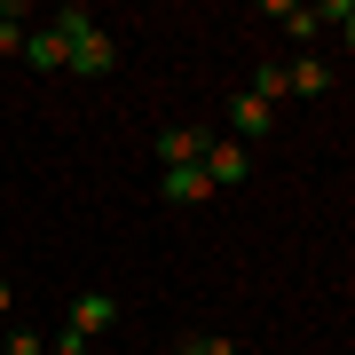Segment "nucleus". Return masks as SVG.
I'll list each match as a JSON object with an SVG mask.
<instances>
[{
	"label": "nucleus",
	"mask_w": 355,
	"mask_h": 355,
	"mask_svg": "<svg viewBox=\"0 0 355 355\" xmlns=\"http://www.w3.org/2000/svg\"><path fill=\"white\" fill-rule=\"evenodd\" d=\"M205 182H214V190H229V182H245V174H253V142H237V135H229V142H205Z\"/></svg>",
	"instance_id": "f257e3e1"
},
{
	"label": "nucleus",
	"mask_w": 355,
	"mask_h": 355,
	"mask_svg": "<svg viewBox=\"0 0 355 355\" xmlns=\"http://www.w3.org/2000/svg\"><path fill=\"white\" fill-rule=\"evenodd\" d=\"M24 64L32 71H71V32L64 24H32L24 32Z\"/></svg>",
	"instance_id": "f03ea898"
},
{
	"label": "nucleus",
	"mask_w": 355,
	"mask_h": 355,
	"mask_svg": "<svg viewBox=\"0 0 355 355\" xmlns=\"http://www.w3.org/2000/svg\"><path fill=\"white\" fill-rule=\"evenodd\" d=\"M111 64H119V40L103 32V24H87V32L71 40V71H79V79H103Z\"/></svg>",
	"instance_id": "7ed1b4c3"
},
{
	"label": "nucleus",
	"mask_w": 355,
	"mask_h": 355,
	"mask_svg": "<svg viewBox=\"0 0 355 355\" xmlns=\"http://www.w3.org/2000/svg\"><path fill=\"white\" fill-rule=\"evenodd\" d=\"M111 324H119V300H111V292H79V300H71V331H79V340H103Z\"/></svg>",
	"instance_id": "20e7f679"
},
{
	"label": "nucleus",
	"mask_w": 355,
	"mask_h": 355,
	"mask_svg": "<svg viewBox=\"0 0 355 355\" xmlns=\"http://www.w3.org/2000/svg\"><path fill=\"white\" fill-rule=\"evenodd\" d=\"M229 127H237V142H261L268 127H277V103H261L253 87H245L237 103H229Z\"/></svg>",
	"instance_id": "39448f33"
},
{
	"label": "nucleus",
	"mask_w": 355,
	"mask_h": 355,
	"mask_svg": "<svg viewBox=\"0 0 355 355\" xmlns=\"http://www.w3.org/2000/svg\"><path fill=\"white\" fill-rule=\"evenodd\" d=\"M205 142H214V135H198V127H166L150 150H158L166 166H198V158H205Z\"/></svg>",
	"instance_id": "423d86ee"
},
{
	"label": "nucleus",
	"mask_w": 355,
	"mask_h": 355,
	"mask_svg": "<svg viewBox=\"0 0 355 355\" xmlns=\"http://www.w3.org/2000/svg\"><path fill=\"white\" fill-rule=\"evenodd\" d=\"M205 198H214L205 166H166V205H205Z\"/></svg>",
	"instance_id": "0eeeda50"
},
{
	"label": "nucleus",
	"mask_w": 355,
	"mask_h": 355,
	"mask_svg": "<svg viewBox=\"0 0 355 355\" xmlns=\"http://www.w3.org/2000/svg\"><path fill=\"white\" fill-rule=\"evenodd\" d=\"M284 71H292V95H324V87H331V71L316 64V55H292Z\"/></svg>",
	"instance_id": "6e6552de"
},
{
	"label": "nucleus",
	"mask_w": 355,
	"mask_h": 355,
	"mask_svg": "<svg viewBox=\"0 0 355 355\" xmlns=\"http://www.w3.org/2000/svg\"><path fill=\"white\" fill-rule=\"evenodd\" d=\"M253 95H261V103L292 95V71H284V64H261V71H253Z\"/></svg>",
	"instance_id": "1a4fd4ad"
},
{
	"label": "nucleus",
	"mask_w": 355,
	"mask_h": 355,
	"mask_svg": "<svg viewBox=\"0 0 355 355\" xmlns=\"http://www.w3.org/2000/svg\"><path fill=\"white\" fill-rule=\"evenodd\" d=\"M0 355H48V331H24V324H16L8 340H0Z\"/></svg>",
	"instance_id": "9d476101"
},
{
	"label": "nucleus",
	"mask_w": 355,
	"mask_h": 355,
	"mask_svg": "<svg viewBox=\"0 0 355 355\" xmlns=\"http://www.w3.org/2000/svg\"><path fill=\"white\" fill-rule=\"evenodd\" d=\"M174 355H237V340H182Z\"/></svg>",
	"instance_id": "9b49d317"
},
{
	"label": "nucleus",
	"mask_w": 355,
	"mask_h": 355,
	"mask_svg": "<svg viewBox=\"0 0 355 355\" xmlns=\"http://www.w3.org/2000/svg\"><path fill=\"white\" fill-rule=\"evenodd\" d=\"M0 55H24V24L16 16H0Z\"/></svg>",
	"instance_id": "f8f14e48"
},
{
	"label": "nucleus",
	"mask_w": 355,
	"mask_h": 355,
	"mask_svg": "<svg viewBox=\"0 0 355 355\" xmlns=\"http://www.w3.org/2000/svg\"><path fill=\"white\" fill-rule=\"evenodd\" d=\"M95 340H79V331H64V340H48V355H87Z\"/></svg>",
	"instance_id": "ddd939ff"
},
{
	"label": "nucleus",
	"mask_w": 355,
	"mask_h": 355,
	"mask_svg": "<svg viewBox=\"0 0 355 355\" xmlns=\"http://www.w3.org/2000/svg\"><path fill=\"white\" fill-rule=\"evenodd\" d=\"M0 316H8V284H0Z\"/></svg>",
	"instance_id": "4468645a"
},
{
	"label": "nucleus",
	"mask_w": 355,
	"mask_h": 355,
	"mask_svg": "<svg viewBox=\"0 0 355 355\" xmlns=\"http://www.w3.org/2000/svg\"><path fill=\"white\" fill-rule=\"evenodd\" d=\"M347 48H355V16H347Z\"/></svg>",
	"instance_id": "2eb2a0df"
}]
</instances>
